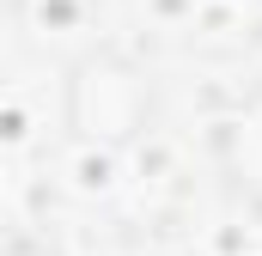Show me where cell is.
<instances>
[{"mask_svg": "<svg viewBox=\"0 0 262 256\" xmlns=\"http://www.w3.org/2000/svg\"><path fill=\"white\" fill-rule=\"evenodd\" d=\"M61 104H67V140L98 153V159L134 153L159 122V86L122 49L73 55L61 67Z\"/></svg>", "mask_w": 262, "mask_h": 256, "instance_id": "6da1fadb", "label": "cell"}, {"mask_svg": "<svg viewBox=\"0 0 262 256\" xmlns=\"http://www.w3.org/2000/svg\"><path fill=\"white\" fill-rule=\"evenodd\" d=\"M226 177L244 195L262 201V98L244 104V110L232 116V128H226Z\"/></svg>", "mask_w": 262, "mask_h": 256, "instance_id": "7a4b0ae2", "label": "cell"}, {"mask_svg": "<svg viewBox=\"0 0 262 256\" xmlns=\"http://www.w3.org/2000/svg\"><path fill=\"white\" fill-rule=\"evenodd\" d=\"M6 256H55V250L37 244V238H12V250H6Z\"/></svg>", "mask_w": 262, "mask_h": 256, "instance_id": "3957f363", "label": "cell"}]
</instances>
